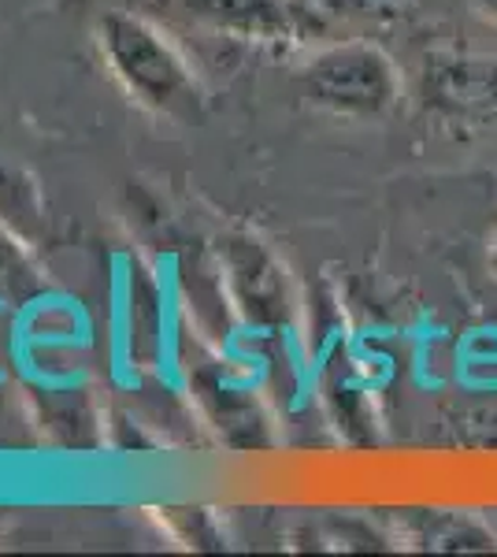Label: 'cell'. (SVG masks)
<instances>
[{"mask_svg":"<svg viewBox=\"0 0 497 557\" xmlns=\"http://www.w3.org/2000/svg\"><path fill=\"white\" fill-rule=\"evenodd\" d=\"M472 4L486 15V20H494V23H497V0H472Z\"/></svg>","mask_w":497,"mask_h":557,"instance_id":"ba28073f","label":"cell"},{"mask_svg":"<svg viewBox=\"0 0 497 557\" xmlns=\"http://www.w3.org/2000/svg\"><path fill=\"white\" fill-rule=\"evenodd\" d=\"M223 268H227L234 305H238L249 323H257V327H283L290 320V278H286V268L268 253V246H260L249 235L231 238L227 253H223Z\"/></svg>","mask_w":497,"mask_h":557,"instance_id":"277c9868","label":"cell"},{"mask_svg":"<svg viewBox=\"0 0 497 557\" xmlns=\"http://www.w3.org/2000/svg\"><path fill=\"white\" fill-rule=\"evenodd\" d=\"M305 97L341 120H383L401 101V75L375 45H334L312 57L301 75Z\"/></svg>","mask_w":497,"mask_h":557,"instance_id":"6da1fadb","label":"cell"},{"mask_svg":"<svg viewBox=\"0 0 497 557\" xmlns=\"http://www.w3.org/2000/svg\"><path fill=\"white\" fill-rule=\"evenodd\" d=\"M30 264H26L23 249L15 246V235L0 223V290L15 294L30 283Z\"/></svg>","mask_w":497,"mask_h":557,"instance_id":"52a82bcc","label":"cell"},{"mask_svg":"<svg viewBox=\"0 0 497 557\" xmlns=\"http://www.w3.org/2000/svg\"><path fill=\"white\" fill-rule=\"evenodd\" d=\"M0 223L20 238H38L45 231V197L34 175L0 152Z\"/></svg>","mask_w":497,"mask_h":557,"instance_id":"5b68a950","label":"cell"},{"mask_svg":"<svg viewBox=\"0 0 497 557\" xmlns=\"http://www.w3.org/2000/svg\"><path fill=\"white\" fill-rule=\"evenodd\" d=\"M101 45L108 64L120 75L126 94L138 97V104L152 108V112H178V108L194 104L197 86L186 64L146 23L108 15L101 23Z\"/></svg>","mask_w":497,"mask_h":557,"instance_id":"3957f363","label":"cell"},{"mask_svg":"<svg viewBox=\"0 0 497 557\" xmlns=\"http://www.w3.org/2000/svg\"><path fill=\"white\" fill-rule=\"evenodd\" d=\"M420 108L453 134L497 123V57L472 49H435L420 67Z\"/></svg>","mask_w":497,"mask_h":557,"instance_id":"7a4b0ae2","label":"cell"},{"mask_svg":"<svg viewBox=\"0 0 497 557\" xmlns=\"http://www.w3.org/2000/svg\"><path fill=\"white\" fill-rule=\"evenodd\" d=\"M486 264H490V275L497 278V242L490 246V257H486Z\"/></svg>","mask_w":497,"mask_h":557,"instance_id":"9c48e42d","label":"cell"},{"mask_svg":"<svg viewBox=\"0 0 497 557\" xmlns=\"http://www.w3.org/2000/svg\"><path fill=\"white\" fill-rule=\"evenodd\" d=\"M212 394H215V401H212L215 428L227 431L231 443L257 446L260 443V431H264V417H260L252 394L238 391V386H227V383H215Z\"/></svg>","mask_w":497,"mask_h":557,"instance_id":"8992f818","label":"cell"}]
</instances>
